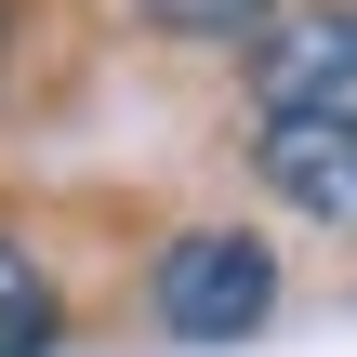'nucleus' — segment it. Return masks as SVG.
<instances>
[{
    "mask_svg": "<svg viewBox=\"0 0 357 357\" xmlns=\"http://www.w3.org/2000/svg\"><path fill=\"white\" fill-rule=\"evenodd\" d=\"M53 331H66V305H53V278L0 238V357H53Z\"/></svg>",
    "mask_w": 357,
    "mask_h": 357,
    "instance_id": "obj_4",
    "label": "nucleus"
},
{
    "mask_svg": "<svg viewBox=\"0 0 357 357\" xmlns=\"http://www.w3.org/2000/svg\"><path fill=\"white\" fill-rule=\"evenodd\" d=\"M252 172L278 185V212H305L318 238H357V106H278Z\"/></svg>",
    "mask_w": 357,
    "mask_h": 357,
    "instance_id": "obj_2",
    "label": "nucleus"
},
{
    "mask_svg": "<svg viewBox=\"0 0 357 357\" xmlns=\"http://www.w3.org/2000/svg\"><path fill=\"white\" fill-rule=\"evenodd\" d=\"M146 318H159L172 344H252V331L278 318V252H265L252 225H185V238H159V265H146Z\"/></svg>",
    "mask_w": 357,
    "mask_h": 357,
    "instance_id": "obj_1",
    "label": "nucleus"
},
{
    "mask_svg": "<svg viewBox=\"0 0 357 357\" xmlns=\"http://www.w3.org/2000/svg\"><path fill=\"white\" fill-rule=\"evenodd\" d=\"M0 26H13V0H0Z\"/></svg>",
    "mask_w": 357,
    "mask_h": 357,
    "instance_id": "obj_6",
    "label": "nucleus"
},
{
    "mask_svg": "<svg viewBox=\"0 0 357 357\" xmlns=\"http://www.w3.org/2000/svg\"><path fill=\"white\" fill-rule=\"evenodd\" d=\"M252 93H265V119H278V106H344L357 93V13L344 0L278 13V26L252 40Z\"/></svg>",
    "mask_w": 357,
    "mask_h": 357,
    "instance_id": "obj_3",
    "label": "nucleus"
},
{
    "mask_svg": "<svg viewBox=\"0 0 357 357\" xmlns=\"http://www.w3.org/2000/svg\"><path fill=\"white\" fill-rule=\"evenodd\" d=\"M146 26H172V40H238V26H265V0H132Z\"/></svg>",
    "mask_w": 357,
    "mask_h": 357,
    "instance_id": "obj_5",
    "label": "nucleus"
}]
</instances>
